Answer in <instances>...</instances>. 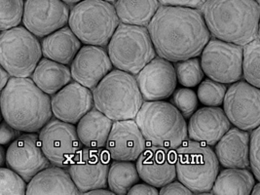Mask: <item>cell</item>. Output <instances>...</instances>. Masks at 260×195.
<instances>
[{"label":"cell","instance_id":"cell-1","mask_svg":"<svg viewBox=\"0 0 260 195\" xmlns=\"http://www.w3.org/2000/svg\"><path fill=\"white\" fill-rule=\"evenodd\" d=\"M158 57L171 62L198 57L211 39L199 9L160 6L146 26Z\"/></svg>","mask_w":260,"mask_h":195},{"label":"cell","instance_id":"cell-2","mask_svg":"<svg viewBox=\"0 0 260 195\" xmlns=\"http://www.w3.org/2000/svg\"><path fill=\"white\" fill-rule=\"evenodd\" d=\"M256 0H206L202 16L214 38L244 46L259 36Z\"/></svg>","mask_w":260,"mask_h":195},{"label":"cell","instance_id":"cell-3","mask_svg":"<svg viewBox=\"0 0 260 195\" xmlns=\"http://www.w3.org/2000/svg\"><path fill=\"white\" fill-rule=\"evenodd\" d=\"M2 117L23 133H37L53 116L50 96L29 77H10L0 92Z\"/></svg>","mask_w":260,"mask_h":195},{"label":"cell","instance_id":"cell-4","mask_svg":"<svg viewBox=\"0 0 260 195\" xmlns=\"http://www.w3.org/2000/svg\"><path fill=\"white\" fill-rule=\"evenodd\" d=\"M92 93L95 109L112 121L135 119L143 104L136 77L117 69L107 73Z\"/></svg>","mask_w":260,"mask_h":195},{"label":"cell","instance_id":"cell-5","mask_svg":"<svg viewBox=\"0 0 260 195\" xmlns=\"http://www.w3.org/2000/svg\"><path fill=\"white\" fill-rule=\"evenodd\" d=\"M136 123L147 146L176 149L187 140L185 118L168 102H143L137 113Z\"/></svg>","mask_w":260,"mask_h":195},{"label":"cell","instance_id":"cell-6","mask_svg":"<svg viewBox=\"0 0 260 195\" xmlns=\"http://www.w3.org/2000/svg\"><path fill=\"white\" fill-rule=\"evenodd\" d=\"M69 26L86 45L107 46L120 24L114 6L105 0H82L70 11Z\"/></svg>","mask_w":260,"mask_h":195},{"label":"cell","instance_id":"cell-7","mask_svg":"<svg viewBox=\"0 0 260 195\" xmlns=\"http://www.w3.org/2000/svg\"><path fill=\"white\" fill-rule=\"evenodd\" d=\"M176 172L180 183L193 193L211 191L219 172V162L212 147L194 141H184L178 148Z\"/></svg>","mask_w":260,"mask_h":195},{"label":"cell","instance_id":"cell-8","mask_svg":"<svg viewBox=\"0 0 260 195\" xmlns=\"http://www.w3.org/2000/svg\"><path fill=\"white\" fill-rule=\"evenodd\" d=\"M107 51L113 67L133 75L156 56L147 28L133 24H119Z\"/></svg>","mask_w":260,"mask_h":195},{"label":"cell","instance_id":"cell-9","mask_svg":"<svg viewBox=\"0 0 260 195\" xmlns=\"http://www.w3.org/2000/svg\"><path fill=\"white\" fill-rule=\"evenodd\" d=\"M41 57L38 37L24 26L0 31V64L11 77H30Z\"/></svg>","mask_w":260,"mask_h":195},{"label":"cell","instance_id":"cell-10","mask_svg":"<svg viewBox=\"0 0 260 195\" xmlns=\"http://www.w3.org/2000/svg\"><path fill=\"white\" fill-rule=\"evenodd\" d=\"M200 55L202 70L210 79L232 84L243 77V46L213 38L208 41Z\"/></svg>","mask_w":260,"mask_h":195},{"label":"cell","instance_id":"cell-11","mask_svg":"<svg viewBox=\"0 0 260 195\" xmlns=\"http://www.w3.org/2000/svg\"><path fill=\"white\" fill-rule=\"evenodd\" d=\"M42 151L50 164L67 168L82 148L73 124L50 119L39 131Z\"/></svg>","mask_w":260,"mask_h":195},{"label":"cell","instance_id":"cell-12","mask_svg":"<svg viewBox=\"0 0 260 195\" xmlns=\"http://www.w3.org/2000/svg\"><path fill=\"white\" fill-rule=\"evenodd\" d=\"M223 111L236 128L251 131L259 127V88L245 81L232 83L225 93Z\"/></svg>","mask_w":260,"mask_h":195},{"label":"cell","instance_id":"cell-13","mask_svg":"<svg viewBox=\"0 0 260 195\" xmlns=\"http://www.w3.org/2000/svg\"><path fill=\"white\" fill-rule=\"evenodd\" d=\"M111 157L107 149L81 148L69 166V174L79 193L104 188L107 185V174Z\"/></svg>","mask_w":260,"mask_h":195},{"label":"cell","instance_id":"cell-14","mask_svg":"<svg viewBox=\"0 0 260 195\" xmlns=\"http://www.w3.org/2000/svg\"><path fill=\"white\" fill-rule=\"evenodd\" d=\"M70 11L61 0H25L22 22L32 35L43 38L67 25Z\"/></svg>","mask_w":260,"mask_h":195},{"label":"cell","instance_id":"cell-15","mask_svg":"<svg viewBox=\"0 0 260 195\" xmlns=\"http://www.w3.org/2000/svg\"><path fill=\"white\" fill-rule=\"evenodd\" d=\"M5 164L21 176L26 183L38 172L50 166L36 133L20 135L7 148Z\"/></svg>","mask_w":260,"mask_h":195},{"label":"cell","instance_id":"cell-16","mask_svg":"<svg viewBox=\"0 0 260 195\" xmlns=\"http://www.w3.org/2000/svg\"><path fill=\"white\" fill-rule=\"evenodd\" d=\"M143 101H164L174 93L178 80L173 63L155 57L137 73Z\"/></svg>","mask_w":260,"mask_h":195},{"label":"cell","instance_id":"cell-17","mask_svg":"<svg viewBox=\"0 0 260 195\" xmlns=\"http://www.w3.org/2000/svg\"><path fill=\"white\" fill-rule=\"evenodd\" d=\"M176 149L146 146L137 159L140 179L155 187H161L177 178Z\"/></svg>","mask_w":260,"mask_h":195},{"label":"cell","instance_id":"cell-18","mask_svg":"<svg viewBox=\"0 0 260 195\" xmlns=\"http://www.w3.org/2000/svg\"><path fill=\"white\" fill-rule=\"evenodd\" d=\"M71 64V77L90 90L94 89L113 68L107 50L95 45L81 47Z\"/></svg>","mask_w":260,"mask_h":195},{"label":"cell","instance_id":"cell-19","mask_svg":"<svg viewBox=\"0 0 260 195\" xmlns=\"http://www.w3.org/2000/svg\"><path fill=\"white\" fill-rule=\"evenodd\" d=\"M94 108L93 93L78 82H70L51 99L53 115L60 121L77 124Z\"/></svg>","mask_w":260,"mask_h":195},{"label":"cell","instance_id":"cell-20","mask_svg":"<svg viewBox=\"0 0 260 195\" xmlns=\"http://www.w3.org/2000/svg\"><path fill=\"white\" fill-rule=\"evenodd\" d=\"M147 146L134 119L118 120L112 124L107 138V152L117 161H135Z\"/></svg>","mask_w":260,"mask_h":195},{"label":"cell","instance_id":"cell-21","mask_svg":"<svg viewBox=\"0 0 260 195\" xmlns=\"http://www.w3.org/2000/svg\"><path fill=\"white\" fill-rule=\"evenodd\" d=\"M187 137L191 141L213 146L231 128V123L219 107H205L189 117Z\"/></svg>","mask_w":260,"mask_h":195},{"label":"cell","instance_id":"cell-22","mask_svg":"<svg viewBox=\"0 0 260 195\" xmlns=\"http://www.w3.org/2000/svg\"><path fill=\"white\" fill-rule=\"evenodd\" d=\"M214 153L225 168H248L249 134L239 128H230L214 145Z\"/></svg>","mask_w":260,"mask_h":195},{"label":"cell","instance_id":"cell-23","mask_svg":"<svg viewBox=\"0 0 260 195\" xmlns=\"http://www.w3.org/2000/svg\"><path fill=\"white\" fill-rule=\"evenodd\" d=\"M25 194H80L68 171L49 166L38 172L26 184Z\"/></svg>","mask_w":260,"mask_h":195},{"label":"cell","instance_id":"cell-24","mask_svg":"<svg viewBox=\"0 0 260 195\" xmlns=\"http://www.w3.org/2000/svg\"><path fill=\"white\" fill-rule=\"evenodd\" d=\"M41 51L44 58L69 66L81 48V41L70 26H62L43 37Z\"/></svg>","mask_w":260,"mask_h":195},{"label":"cell","instance_id":"cell-25","mask_svg":"<svg viewBox=\"0 0 260 195\" xmlns=\"http://www.w3.org/2000/svg\"><path fill=\"white\" fill-rule=\"evenodd\" d=\"M113 122L96 109H92L77 122L76 133L83 146L90 148L106 146Z\"/></svg>","mask_w":260,"mask_h":195},{"label":"cell","instance_id":"cell-26","mask_svg":"<svg viewBox=\"0 0 260 195\" xmlns=\"http://www.w3.org/2000/svg\"><path fill=\"white\" fill-rule=\"evenodd\" d=\"M31 80L41 91L53 96L72 79L71 69L47 58L41 59L30 75Z\"/></svg>","mask_w":260,"mask_h":195},{"label":"cell","instance_id":"cell-27","mask_svg":"<svg viewBox=\"0 0 260 195\" xmlns=\"http://www.w3.org/2000/svg\"><path fill=\"white\" fill-rule=\"evenodd\" d=\"M254 183L253 174L247 168H227L218 172L211 191L216 195H248Z\"/></svg>","mask_w":260,"mask_h":195},{"label":"cell","instance_id":"cell-28","mask_svg":"<svg viewBox=\"0 0 260 195\" xmlns=\"http://www.w3.org/2000/svg\"><path fill=\"white\" fill-rule=\"evenodd\" d=\"M115 11L122 24L147 26L160 7L158 0H116Z\"/></svg>","mask_w":260,"mask_h":195},{"label":"cell","instance_id":"cell-29","mask_svg":"<svg viewBox=\"0 0 260 195\" xmlns=\"http://www.w3.org/2000/svg\"><path fill=\"white\" fill-rule=\"evenodd\" d=\"M140 176L134 161H117L110 163L107 174V185L117 195L128 193L131 187L139 183Z\"/></svg>","mask_w":260,"mask_h":195},{"label":"cell","instance_id":"cell-30","mask_svg":"<svg viewBox=\"0 0 260 195\" xmlns=\"http://www.w3.org/2000/svg\"><path fill=\"white\" fill-rule=\"evenodd\" d=\"M242 75L248 84L259 88V38L243 46Z\"/></svg>","mask_w":260,"mask_h":195},{"label":"cell","instance_id":"cell-31","mask_svg":"<svg viewBox=\"0 0 260 195\" xmlns=\"http://www.w3.org/2000/svg\"><path fill=\"white\" fill-rule=\"evenodd\" d=\"M174 68L178 83L186 88H193L199 85L205 75L202 70L200 60L197 59V57L176 61Z\"/></svg>","mask_w":260,"mask_h":195},{"label":"cell","instance_id":"cell-32","mask_svg":"<svg viewBox=\"0 0 260 195\" xmlns=\"http://www.w3.org/2000/svg\"><path fill=\"white\" fill-rule=\"evenodd\" d=\"M24 4V0H0V31L20 25Z\"/></svg>","mask_w":260,"mask_h":195},{"label":"cell","instance_id":"cell-33","mask_svg":"<svg viewBox=\"0 0 260 195\" xmlns=\"http://www.w3.org/2000/svg\"><path fill=\"white\" fill-rule=\"evenodd\" d=\"M226 86L213 79L202 80L198 87L197 98L206 107H219L223 104Z\"/></svg>","mask_w":260,"mask_h":195},{"label":"cell","instance_id":"cell-34","mask_svg":"<svg viewBox=\"0 0 260 195\" xmlns=\"http://www.w3.org/2000/svg\"><path fill=\"white\" fill-rule=\"evenodd\" d=\"M171 104L187 119L198 108V98L190 88H180L171 95Z\"/></svg>","mask_w":260,"mask_h":195},{"label":"cell","instance_id":"cell-35","mask_svg":"<svg viewBox=\"0 0 260 195\" xmlns=\"http://www.w3.org/2000/svg\"><path fill=\"white\" fill-rule=\"evenodd\" d=\"M26 184L15 171L8 167H0V194H25Z\"/></svg>","mask_w":260,"mask_h":195},{"label":"cell","instance_id":"cell-36","mask_svg":"<svg viewBox=\"0 0 260 195\" xmlns=\"http://www.w3.org/2000/svg\"><path fill=\"white\" fill-rule=\"evenodd\" d=\"M248 161L253 176L257 181H259V127L253 129L249 137Z\"/></svg>","mask_w":260,"mask_h":195},{"label":"cell","instance_id":"cell-37","mask_svg":"<svg viewBox=\"0 0 260 195\" xmlns=\"http://www.w3.org/2000/svg\"><path fill=\"white\" fill-rule=\"evenodd\" d=\"M22 133L23 132L14 128L8 122L5 120L0 122V146L4 147L10 146Z\"/></svg>","mask_w":260,"mask_h":195},{"label":"cell","instance_id":"cell-38","mask_svg":"<svg viewBox=\"0 0 260 195\" xmlns=\"http://www.w3.org/2000/svg\"><path fill=\"white\" fill-rule=\"evenodd\" d=\"M159 194L161 195H191L193 192L189 188L180 183L179 181H172L171 183H167L160 187Z\"/></svg>","mask_w":260,"mask_h":195},{"label":"cell","instance_id":"cell-39","mask_svg":"<svg viewBox=\"0 0 260 195\" xmlns=\"http://www.w3.org/2000/svg\"><path fill=\"white\" fill-rule=\"evenodd\" d=\"M160 4L165 6H179L200 9L206 0H158Z\"/></svg>","mask_w":260,"mask_h":195},{"label":"cell","instance_id":"cell-40","mask_svg":"<svg viewBox=\"0 0 260 195\" xmlns=\"http://www.w3.org/2000/svg\"><path fill=\"white\" fill-rule=\"evenodd\" d=\"M127 194L129 195H157L159 190L157 187L149 183H136L130 188Z\"/></svg>","mask_w":260,"mask_h":195},{"label":"cell","instance_id":"cell-41","mask_svg":"<svg viewBox=\"0 0 260 195\" xmlns=\"http://www.w3.org/2000/svg\"><path fill=\"white\" fill-rule=\"evenodd\" d=\"M10 77L11 76L4 70V68L0 64V92L3 90V88L7 84Z\"/></svg>","mask_w":260,"mask_h":195},{"label":"cell","instance_id":"cell-42","mask_svg":"<svg viewBox=\"0 0 260 195\" xmlns=\"http://www.w3.org/2000/svg\"><path fill=\"white\" fill-rule=\"evenodd\" d=\"M83 194L87 195H113L114 193L111 191V190H107L106 189V187L104 188H95L93 190H89V191H86L85 193Z\"/></svg>","mask_w":260,"mask_h":195},{"label":"cell","instance_id":"cell-43","mask_svg":"<svg viewBox=\"0 0 260 195\" xmlns=\"http://www.w3.org/2000/svg\"><path fill=\"white\" fill-rule=\"evenodd\" d=\"M5 149L4 146H0V167L5 165Z\"/></svg>","mask_w":260,"mask_h":195},{"label":"cell","instance_id":"cell-44","mask_svg":"<svg viewBox=\"0 0 260 195\" xmlns=\"http://www.w3.org/2000/svg\"><path fill=\"white\" fill-rule=\"evenodd\" d=\"M260 186L259 183H254V185L252 186V188H251V191H250V193L252 195H258L260 192Z\"/></svg>","mask_w":260,"mask_h":195},{"label":"cell","instance_id":"cell-45","mask_svg":"<svg viewBox=\"0 0 260 195\" xmlns=\"http://www.w3.org/2000/svg\"><path fill=\"white\" fill-rule=\"evenodd\" d=\"M61 1H63L68 5H71V4H76V3H78V2H80L82 0H61Z\"/></svg>","mask_w":260,"mask_h":195},{"label":"cell","instance_id":"cell-46","mask_svg":"<svg viewBox=\"0 0 260 195\" xmlns=\"http://www.w3.org/2000/svg\"><path fill=\"white\" fill-rule=\"evenodd\" d=\"M105 1H107V2H109V3H114L116 0H105Z\"/></svg>","mask_w":260,"mask_h":195},{"label":"cell","instance_id":"cell-47","mask_svg":"<svg viewBox=\"0 0 260 195\" xmlns=\"http://www.w3.org/2000/svg\"><path fill=\"white\" fill-rule=\"evenodd\" d=\"M2 112H1V107H0V122L2 121Z\"/></svg>","mask_w":260,"mask_h":195},{"label":"cell","instance_id":"cell-48","mask_svg":"<svg viewBox=\"0 0 260 195\" xmlns=\"http://www.w3.org/2000/svg\"><path fill=\"white\" fill-rule=\"evenodd\" d=\"M256 1H257V2H258V3H259V0H256Z\"/></svg>","mask_w":260,"mask_h":195}]
</instances>
